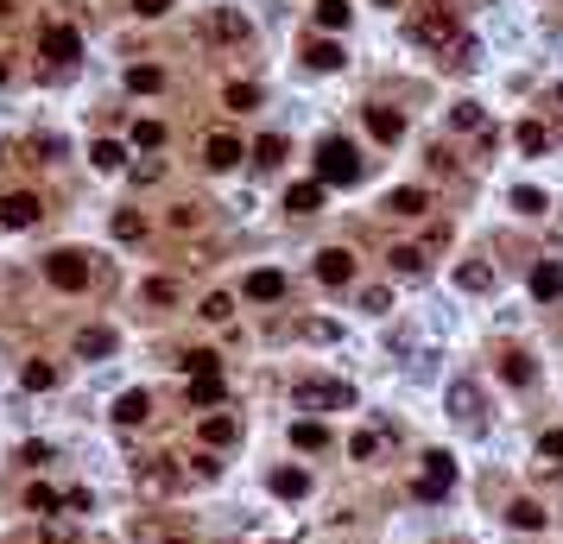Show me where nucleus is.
Returning a JSON list of instances; mask_svg holds the SVG:
<instances>
[{
  "instance_id": "f257e3e1",
  "label": "nucleus",
  "mask_w": 563,
  "mask_h": 544,
  "mask_svg": "<svg viewBox=\"0 0 563 544\" xmlns=\"http://www.w3.org/2000/svg\"><path fill=\"white\" fill-rule=\"evenodd\" d=\"M481 494H487V513H494L513 538H544V532H557V507H551V494L532 488V482H507V494H501V474H481Z\"/></svg>"
},
{
  "instance_id": "c9c22d12",
  "label": "nucleus",
  "mask_w": 563,
  "mask_h": 544,
  "mask_svg": "<svg viewBox=\"0 0 563 544\" xmlns=\"http://www.w3.org/2000/svg\"><path fill=\"white\" fill-rule=\"evenodd\" d=\"M139 544H190V538H178V532H159V525H139Z\"/></svg>"
},
{
  "instance_id": "c756f323",
  "label": "nucleus",
  "mask_w": 563,
  "mask_h": 544,
  "mask_svg": "<svg viewBox=\"0 0 563 544\" xmlns=\"http://www.w3.org/2000/svg\"><path fill=\"white\" fill-rule=\"evenodd\" d=\"M159 83H165V77L153 70V63H133V70H127V89H139V95H153Z\"/></svg>"
},
{
  "instance_id": "dca6fc26",
  "label": "nucleus",
  "mask_w": 563,
  "mask_h": 544,
  "mask_svg": "<svg viewBox=\"0 0 563 544\" xmlns=\"http://www.w3.org/2000/svg\"><path fill=\"white\" fill-rule=\"evenodd\" d=\"M532 462H538V468H557V482H563V418L538 424V437H532Z\"/></svg>"
},
{
  "instance_id": "4468645a",
  "label": "nucleus",
  "mask_w": 563,
  "mask_h": 544,
  "mask_svg": "<svg viewBox=\"0 0 563 544\" xmlns=\"http://www.w3.org/2000/svg\"><path fill=\"white\" fill-rule=\"evenodd\" d=\"M292 449L298 456H329L335 449V431L323 418H292Z\"/></svg>"
},
{
  "instance_id": "b1692460",
  "label": "nucleus",
  "mask_w": 563,
  "mask_h": 544,
  "mask_svg": "<svg viewBox=\"0 0 563 544\" xmlns=\"http://www.w3.org/2000/svg\"><path fill=\"white\" fill-rule=\"evenodd\" d=\"M38 45H45V57H57V63H70V57H77V51H83V38H77V32H70V26H51V32H45Z\"/></svg>"
},
{
  "instance_id": "473e14b6",
  "label": "nucleus",
  "mask_w": 563,
  "mask_h": 544,
  "mask_svg": "<svg viewBox=\"0 0 563 544\" xmlns=\"http://www.w3.org/2000/svg\"><path fill=\"white\" fill-rule=\"evenodd\" d=\"M133 146H146V152L165 146V127H159V120H139V127H133Z\"/></svg>"
},
{
  "instance_id": "4c0bfd02",
  "label": "nucleus",
  "mask_w": 563,
  "mask_h": 544,
  "mask_svg": "<svg viewBox=\"0 0 563 544\" xmlns=\"http://www.w3.org/2000/svg\"><path fill=\"white\" fill-rule=\"evenodd\" d=\"M133 13H139V20H159V13H165V0H133Z\"/></svg>"
},
{
  "instance_id": "ea45409f",
  "label": "nucleus",
  "mask_w": 563,
  "mask_h": 544,
  "mask_svg": "<svg viewBox=\"0 0 563 544\" xmlns=\"http://www.w3.org/2000/svg\"><path fill=\"white\" fill-rule=\"evenodd\" d=\"M0 83H7V63H0Z\"/></svg>"
},
{
  "instance_id": "a211bd4d",
  "label": "nucleus",
  "mask_w": 563,
  "mask_h": 544,
  "mask_svg": "<svg viewBox=\"0 0 563 544\" xmlns=\"http://www.w3.org/2000/svg\"><path fill=\"white\" fill-rule=\"evenodd\" d=\"M247 152H241V140H235V133H209V146H203V165L209 171H235Z\"/></svg>"
},
{
  "instance_id": "f704fd0d",
  "label": "nucleus",
  "mask_w": 563,
  "mask_h": 544,
  "mask_svg": "<svg viewBox=\"0 0 563 544\" xmlns=\"http://www.w3.org/2000/svg\"><path fill=\"white\" fill-rule=\"evenodd\" d=\"M310 63H317V70H335L342 51H335V45H310Z\"/></svg>"
},
{
  "instance_id": "6ab92c4d",
  "label": "nucleus",
  "mask_w": 563,
  "mask_h": 544,
  "mask_svg": "<svg viewBox=\"0 0 563 544\" xmlns=\"http://www.w3.org/2000/svg\"><path fill=\"white\" fill-rule=\"evenodd\" d=\"M146 418H153V392H139V386H133V392H120V399H114V424H120V431L146 424Z\"/></svg>"
},
{
  "instance_id": "5701e85b",
  "label": "nucleus",
  "mask_w": 563,
  "mask_h": 544,
  "mask_svg": "<svg viewBox=\"0 0 563 544\" xmlns=\"http://www.w3.org/2000/svg\"><path fill=\"white\" fill-rule=\"evenodd\" d=\"M77 355H83V361H102V355H114V329H108V323L83 329V335H77Z\"/></svg>"
},
{
  "instance_id": "0eeeda50",
  "label": "nucleus",
  "mask_w": 563,
  "mask_h": 544,
  "mask_svg": "<svg viewBox=\"0 0 563 544\" xmlns=\"http://www.w3.org/2000/svg\"><path fill=\"white\" fill-rule=\"evenodd\" d=\"M361 171H368V165H361V152L348 146L342 133H335V140H323V146H317V184H355Z\"/></svg>"
},
{
  "instance_id": "e433bc0d",
  "label": "nucleus",
  "mask_w": 563,
  "mask_h": 544,
  "mask_svg": "<svg viewBox=\"0 0 563 544\" xmlns=\"http://www.w3.org/2000/svg\"><path fill=\"white\" fill-rule=\"evenodd\" d=\"M253 102H260L253 83H235V89H228V108H253Z\"/></svg>"
},
{
  "instance_id": "c85d7f7f",
  "label": "nucleus",
  "mask_w": 563,
  "mask_h": 544,
  "mask_svg": "<svg viewBox=\"0 0 563 544\" xmlns=\"http://www.w3.org/2000/svg\"><path fill=\"white\" fill-rule=\"evenodd\" d=\"M139 235H146V216H139V210H120V216H114V241H139Z\"/></svg>"
},
{
  "instance_id": "9b49d317",
  "label": "nucleus",
  "mask_w": 563,
  "mask_h": 544,
  "mask_svg": "<svg viewBox=\"0 0 563 544\" xmlns=\"http://www.w3.org/2000/svg\"><path fill=\"white\" fill-rule=\"evenodd\" d=\"M45 279H51L57 292H83V285H89V253H77V247L51 253V260H45Z\"/></svg>"
},
{
  "instance_id": "ddd939ff",
  "label": "nucleus",
  "mask_w": 563,
  "mask_h": 544,
  "mask_svg": "<svg viewBox=\"0 0 563 544\" xmlns=\"http://www.w3.org/2000/svg\"><path fill=\"white\" fill-rule=\"evenodd\" d=\"M286 292H292V279L278 266H260V272L241 279V298H253V304H286Z\"/></svg>"
},
{
  "instance_id": "9d476101",
  "label": "nucleus",
  "mask_w": 563,
  "mask_h": 544,
  "mask_svg": "<svg viewBox=\"0 0 563 544\" xmlns=\"http://www.w3.org/2000/svg\"><path fill=\"white\" fill-rule=\"evenodd\" d=\"M431 202H437V196H431L425 184H405V190H393V196L380 202V216H386V222H425Z\"/></svg>"
},
{
  "instance_id": "7c9ffc66",
  "label": "nucleus",
  "mask_w": 563,
  "mask_h": 544,
  "mask_svg": "<svg viewBox=\"0 0 563 544\" xmlns=\"http://www.w3.org/2000/svg\"><path fill=\"white\" fill-rule=\"evenodd\" d=\"M26 507H32V513H57V507H63V494H57V488H45V482H32Z\"/></svg>"
},
{
  "instance_id": "72a5a7b5",
  "label": "nucleus",
  "mask_w": 563,
  "mask_h": 544,
  "mask_svg": "<svg viewBox=\"0 0 563 544\" xmlns=\"http://www.w3.org/2000/svg\"><path fill=\"white\" fill-rule=\"evenodd\" d=\"M146 304H178V285L171 279H146Z\"/></svg>"
},
{
  "instance_id": "1a4fd4ad",
  "label": "nucleus",
  "mask_w": 563,
  "mask_h": 544,
  "mask_svg": "<svg viewBox=\"0 0 563 544\" xmlns=\"http://www.w3.org/2000/svg\"><path fill=\"white\" fill-rule=\"evenodd\" d=\"M450 279H456V292H468V298H487V292L501 285V260H487V253L475 247V253H462V260H456V272H450Z\"/></svg>"
},
{
  "instance_id": "4be33fe9",
  "label": "nucleus",
  "mask_w": 563,
  "mask_h": 544,
  "mask_svg": "<svg viewBox=\"0 0 563 544\" xmlns=\"http://www.w3.org/2000/svg\"><path fill=\"white\" fill-rule=\"evenodd\" d=\"M222 374H190V405H203V412H222Z\"/></svg>"
},
{
  "instance_id": "2eb2a0df",
  "label": "nucleus",
  "mask_w": 563,
  "mask_h": 544,
  "mask_svg": "<svg viewBox=\"0 0 563 544\" xmlns=\"http://www.w3.org/2000/svg\"><path fill=\"white\" fill-rule=\"evenodd\" d=\"M266 488H272L278 500H310L317 482H310V468H304V462H286V468H272V474H266Z\"/></svg>"
},
{
  "instance_id": "58836bf2",
  "label": "nucleus",
  "mask_w": 563,
  "mask_h": 544,
  "mask_svg": "<svg viewBox=\"0 0 563 544\" xmlns=\"http://www.w3.org/2000/svg\"><path fill=\"white\" fill-rule=\"evenodd\" d=\"M443 544H468V538H443Z\"/></svg>"
},
{
  "instance_id": "39448f33",
  "label": "nucleus",
  "mask_w": 563,
  "mask_h": 544,
  "mask_svg": "<svg viewBox=\"0 0 563 544\" xmlns=\"http://www.w3.org/2000/svg\"><path fill=\"white\" fill-rule=\"evenodd\" d=\"M450 247V222H431L425 235H418V241H399V247H386V272H393V279H425V272H431V260Z\"/></svg>"
},
{
  "instance_id": "aec40b11",
  "label": "nucleus",
  "mask_w": 563,
  "mask_h": 544,
  "mask_svg": "<svg viewBox=\"0 0 563 544\" xmlns=\"http://www.w3.org/2000/svg\"><path fill=\"white\" fill-rule=\"evenodd\" d=\"M386 431H393V424H374V431H355V437H348V462H361V468H374V462H380V449H386Z\"/></svg>"
},
{
  "instance_id": "a878e982",
  "label": "nucleus",
  "mask_w": 563,
  "mask_h": 544,
  "mask_svg": "<svg viewBox=\"0 0 563 544\" xmlns=\"http://www.w3.org/2000/svg\"><path fill=\"white\" fill-rule=\"evenodd\" d=\"M196 317H203V323H228V317H235V298H228V292H209V298L196 304Z\"/></svg>"
},
{
  "instance_id": "f8f14e48",
  "label": "nucleus",
  "mask_w": 563,
  "mask_h": 544,
  "mask_svg": "<svg viewBox=\"0 0 563 544\" xmlns=\"http://www.w3.org/2000/svg\"><path fill=\"white\" fill-rule=\"evenodd\" d=\"M196 443L203 449H235L241 443V418L235 412H203L196 418Z\"/></svg>"
},
{
  "instance_id": "f3484780",
  "label": "nucleus",
  "mask_w": 563,
  "mask_h": 544,
  "mask_svg": "<svg viewBox=\"0 0 563 544\" xmlns=\"http://www.w3.org/2000/svg\"><path fill=\"white\" fill-rule=\"evenodd\" d=\"M532 298H538V304H557V298H563V266H557L551 253L532 260Z\"/></svg>"
},
{
  "instance_id": "cd10ccee",
  "label": "nucleus",
  "mask_w": 563,
  "mask_h": 544,
  "mask_svg": "<svg viewBox=\"0 0 563 544\" xmlns=\"http://www.w3.org/2000/svg\"><path fill=\"white\" fill-rule=\"evenodd\" d=\"M20 380H26V392H51V386H57V367H45V361H26V374H20Z\"/></svg>"
},
{
  "instance_id": "20e7f679",
  "label": "nucleus",
  "mask_w": 563,
  "mask_h": 544,
  "mask_svg": "<svg viewBox=\"0 0 563 544\" xmlns=\"http://www.w3.org/2000/svg\"><path fill=\"white\" fill-rule=\"evenodd\" d=\"M450 424L462 437H487V431H494V399H487L481 374H456L450 380Z\"/></svg>"
},
{
  "instance_id": "412c9836",
  "label": "nucleus",
  "mask_w": 563,
  "mask_h": 544,
  "mask_svg": "<svg viewBox=\"0 0 563 544\" xmlns=\"http://www.w3.org/2000/svg\"><path fill=\"white\" fill-rule=\"evenodd\" d=\"M38 216H45V210H38V196H32V190H13L7 202H0V222H7V228H32Z\"/></svg>"
},
{
  "instance_id": "423d86ee",
  "label": "nucleus",
  "mask_w": 563,
  "mask_h": 544,
  "mask_svg": "<svg viewBox=\"0 0 563 544\" xmlns=\"http://www.w3.org/2000/svg\"><path fill=\"white\" fill-rule=\"evenodd\" d=\"M292 405H298L304 418L355 412V386H348V380H329V374H304V380H292Z\"/></svg>"
},
{
  "instance_id": "393cba45",
  "label": "nucleus",
  "mask_w": 563,
  "mask_h": 544,
  "mask_svg": "<svg viewBox=\"0 0 563 544\" xmlns=\"http://www.w3.org/2000/svg\"><path fill=\"white\" fill-rule=\"evenodd\" d=\"M317 202H323V184H292L286 190V210L292 216H317Z\"/></svg>"
},
{
  "instance_id": "6e6552de",
  "label": "nucleus",
  "mask_w": 563,
  "mask_h": 544,
  "mask_svg": "<svg viewBox=\"0 0 563 544\" xmlns=\"http://www.w3.org/2000/svg\"><path fill=\"white\" fill-rule=\"evenodd\" d=\"M310 272H317V285H329V292H355V279H361V260L348 253V247H323V253L310 260Z\"/></svg>"
},
{
  "instance_id": "2f4dec72",
  "label": "nucleus",
  "mask_w": 563,
  "mask_h": 544,
  "mask_svg": "<svg viewBox=\"0 0 563 544\" xmlns=\"http://www.w3.org/2000/svg\"><path fill=\"white\" fill-rule=\"evenodd\" d=\"M286 159V140H278V133H266V140L253 146V165H278Z\"/></svg>"
},
{
  "instance_id": "7ed1b4c3",
  "label": "nucleus",
  "mask_w": 563,
  "mask_h": 544,
  "mask_svg": "<svg viewBox=\"0 0 563 544\" xmlns=\"http://www.w3.org/2000/svg\"><path fill=\"white\" fill-rule=\"evenodd\" d=\"M456 482H462V468H456V456L450 449H418V462H411V474H405V500L411 507H443V500H456Z\"/></svg>"
},
{
  "instance_id": "f03ea898",
  "label": "nucleus",
  "mask_w": 563,
  "mask_h": 544,
  "mask_svg": "<svg viewBox=\"0 0 563 544\" xmlns=\"http://www.w3.org/2000/svg\"><path fill=\"white\" fill-rule=\"evenodd\" d=\"M487 374H494V386H501L507 399H519V405H532V399L544 392V361H538L526 342H507V335L487 342Z\"/></svg>"
},
{
  "instance_id": "bb28decb",
  "label": "nucleus",
  "mask_w": 563,
  "mask_h": 544,
  "mask_svg": "<svg viewBox=\"0 0 563 544\" xmlns=\"http://www.w3.org/2000/svg\"><path fill=\"white\" fill-rule=\"evenodd\" d=\"M89 159H95V171H120V165H127V152H120L114 140H95V146H89Z\"/></svg>"
}]
</instances>
